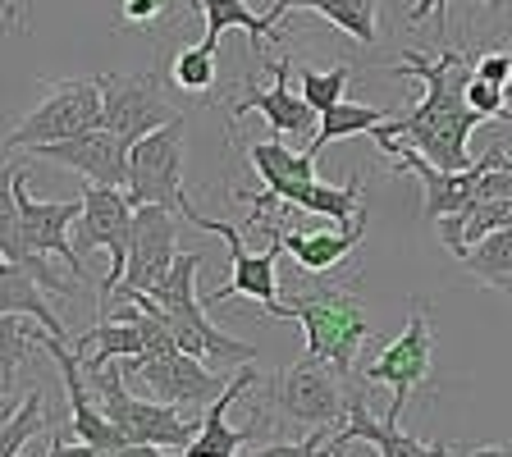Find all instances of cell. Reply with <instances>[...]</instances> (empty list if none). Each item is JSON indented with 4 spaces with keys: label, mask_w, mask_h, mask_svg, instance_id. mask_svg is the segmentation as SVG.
I'll list each match as a JSON object with an SVG mask.
<instances>
[{
    "label": "cell",
    "mask_w": 512,
    "mask_h": 457,
    "mask_svg": "<svg viewBox=\"0 0 512 457\" xmlns=\"http://www.w3.org/2000/svg\"><path fill=\"white\" fill-rule=\"evenodd\" d=\"M435 10H439V0H416V5H412V10H407V28H421V23H426V19H435Z\"/></svg>",
    "instance_id": "cell-34"
},
{
    "label": "cell",
    "mask_w": 512,
    "mask_h": 457,
    "mask_svg": "<svg viewBox=\"0 0 512 457\" xmlns=\"http://www.w3.org/2000/svg\"><path fill=\"white\" fill-rule=\"evenodd\" d=\"M316 14L366 46L380 37V0H316Z\"/></svg>",
    "instance_id": "cell-26"
},
{
    "label": "cell",
    "mask_w": 512,
    "mask_h": 457,
    "mask_svg": "<svg viewBox=\"0 0 512 457\" xmlns=\"http://www.w3.org/2000/svg\"><path fill=\"white\" fill-rule=\"evenodd\" d=\"M183 220H192L197 229H206V234H215V238H224V247H229V284L224 288H215L211 298H206V307L211 311H220L224 302H234V298H252V302H261L266 307V316H279L284 320V298H279V252H284V243H279V234H270V247H261V252H247V243H243V234H238L234 224H220V220H211V215H202L197 206H188L183 211Z\"/></svg>",
    "instance_id": "cell-7"
},
{
    "label": "cell",
    "mask_w": 512,
    "mask_h": 457,
    "mask_svg": "<svg viewBox=\"0 0 512 457\" xmlns=\"http://www.w3.org/2000/svg\"><path fill=\"white\" fill-rule=\"evenodd\" d=\"M435 224H439V243H444L448 252L462 261V256H467L485 234H494V229H508V224H512V197L476 202V206H467V211L444 215V220H435Z\"/></svg>",
    "instance_id": "cell-20"
},
{
    "label": "cell",
    "mask_w": 512,
    "mask_h": 457,
    "mask_svg": "<svg viewBox=\"0 0 512 457\" xmlns=\"http://www.w3.org/2000/svg\"><path fill=\"white\" fill-rule=\"evenodd\" d=\"M462 266H467V275L476 279V284L512 293V224L480 238V243L462 256Z\"/></svg>",
    "instance_id": "cell-23"
},
{
    "label": "cell",
    "mask_w": 512,
    "mask_h": 457,
    "mask_svg": "<svg viewBox=\"0 0 512 457\" xmlns=\"http://www.w3.org/2000/svg\"><path fill=\"white\" fill-rule=\"evenodd\" d=\"M247 229H270V234H279V243H284V252H293V261H298L302 270H316V275H325V270H334L343 261V256L352 252V247L362 243L366 234V220L352 224V229H325V234H298V229H284V224H275L270 215H252L247 220Z\"/></svg>",
    "instance_id": "cell-17"
},
{
    "label": "cell",
    "mask_w": 512,
    "mask_h": 457,
    "mask_svg": "<svg viewBox=\"0 0 512 457\" xmlns=\"http://www.w3.org/2000/svg\"><path fill=\"white\" fill-rule=\"evenodd\" d=\"M179 261V211L170 206H138L133 211V238H128V266L119 288L151 293Z\"/></svg>",
    "instance_id": "cell-13"
},
{
    "label": "cell",
    "mask_w": 512,
    "mask_h": 457,
    "mask_svg": "<svg viewBox=\"0 0 512 457\" xmlns=\"http://www.w3.org/2000/svg\"><path fill=\"white\" fill-rule=\"evenodd\" d=\"M476 74L494 87H512V51H480Z\"/></svg>",
    "instance_id": "cell-32"
},
{
    "label": "cell",
    "mask_w": 512,
    "mask_h": 457,
    "mask_svg": "<svg viewBox=\"0 0 512 457\" xmlns=\"http://www.w3.org/2000/svg\"><path fill=\"white\" fill-rule=\"evenodd\" d=\"M384 119H389V110H380V106H357V101H339V106H330L325 115H320V128H316V138L307 142V151L316 156V151H325L330 142L357 138V133H371V128L384 124Z\"/></svg>",
    "instance_id": "cell-25"
},
{
    "label": "cell",
    "mask_w": 512,
    "mask_h": 457,
    "mask_svg": "<svg viewBox=\"0 0 512 457\" xmlns=\"http://www.w3.org/2000/svg\"><path fill=\"white\" fill-rule=\"evenodd\" d=\"M106 124V96H101V78H69L55 83L42 106L23 115L19 124L5 133V151H37L51 142H69L87 128Z\"/></svg>",
    "instance_id": "cell-6"
},
{
    "label": "cell",
    "mask_w": 512,
    "mask_h": 457,
    "mask_svg": "<svg viewBox=\"0 0 512 457\" xmlns=\"http://www.w3.org/2000/svg\"><path fill=\"white\" fill-rule=\"evenodd\" d=\"M266 398L270 412L302 430H339L352 412V375H339L316 357H302L266 384Z\"/></svg>",
    "instance_id": "cell-4"
},
{
    "label": "cell",
    "mask_w": 512,
    "mask_h": 457,
    "mask_svg": "<svg viewBox=\"0 0 512 457\" xmlns=\"http://www.w3.org/2000/svg\"><path fill=\"white\" fill-rule=\"evenodd\" d=\"M252 170L261 174V192H238V202H252V215L275 211L279 192L288 183L316 179V156L311 151H288L284 142H252Z\"/></svg>",
    "instance_id": "cell-18"
},
{
    "label": "cell",
    "mask_w": 512,
    "mask_h": 457,
    "mask_svg": "<svg viewBox=\"0 0 512 457\" xmlns=\"http://www.w3.org/2000/svg\"><path fill=\"white\" fill-rule=\"evenodd\" d=\"M124 384L133 394L151 398V403H170V407H202L229 389L215 366H206L202 357H188V352H165V357H128L119 362Z\"/></svg>",
    "instance_id": "cell-10"
},
{
    "label": "cell",
    "mask_w": 512,
    "mask_h": 457,
    "mask_svg": "<svg viewBox=\"0 0 512 457\" xmlns=\"http://www.w3.org/2000/svg\"><path fill=\"white\" fill-rule=\"evenodd\" d=\"M284 320H298L307 330V357L334 366L339 375H352L362 343L375 334L366 302L352 288L320 279L316 270H307V284L284 298Z\"/></svg>",
    "instance_id": "cell-2"
},
{
    "label": "cell",
    "mask_w": 512,
    "mask_h": 457,
    "mask_svg": "<svg viewBox=\"0 0 512 457\" xmlns=\"http://www.w3.org/2000/svg\"><path fill=\"white\" fill-rule=\"evenodd\" d=\"M215 46L211 37H202L197 46H183L170 64V78L179 92H211L215 87Z\"/></svg>",
    "instance_id": "cell-27"
},
{
    "label": "cell",
    "mask_w": 512,
    "mask_h": 457,
    "mask_svg": "<svg viewBox=\"0 0 512 457\" xmlns=\"http://www.w3.org/2000/svg\"><path fill=\"white\" fill-rule=\"evenodd\" d=\"M330 435L334 430L320 426V430H307L302 439H275V444H261V448L252 444L247 457H320V448L330 444Z\"/></svg>",
    "instance_id": "cell-29"
},
{
    "label": "cell",
    "mask_w": 512,
    "mask_h": 457,
    "mask_svg": "<svg viewBox=\"0 0 512 457\" xmlns=\"http://www.w3.org/2000/svg\"><path fill=\"white\" fill-rule=\"evenodd\" d=\"M503 96H508V87H494V83H485L480 74H471V83H467V106L476 110L480 119H499L503 110Z\"/></svg>",
    "instance_id": "cell-31"
},
{
    "label": "cell",
    "mask_w": 512,
    "mask_h": 457,
    "mask_svg": "<svg viewBox=\"0 0 512 457\" xmlns=\"http://www.w3.org/2000/svg\"><path fill=\"white\" fill-rule=\"evenodd\" d=\"M133 197L110 183H87L83 192V215L74 224V247L78 256L87 252H110V270L96 284V302H106L119 284H124L128 266V238H133Z\"/></svg>",
    "instance_id": "cell-8"
},
{
    "label": "cell",
    "mask_w": 512,
    "mask_h": 457,
    "mask_svg": "<svg viewBox=\"0 0 512 457\" xmlns=\"http://www.w3.org/2000/svg\"><path fill=\"white\" fill-rule=\"evenodd\" d=\"M46 426H55L51 412H46V394L42 384H32V394L23 403L5 407V421H0V457H19L28 439H37Z\"/></svg>",
    "instance_id": "cell-24"
},
{
    "label": "cell",
    "mask_w": 512,
    "mask_h": 457,
    "mask_svg": "<svg viewBox=\"0 0 512 457\" xmlns=\"http://www.w3.org/2000/svg\"><path fill=\"white\" fill-rule=\"evenodd\" d=\"M83 215V197L74 202H32L28 165H10L5 197H0V261H28V256H60L78 279L87 275L78 247L69 243V224Z\"/></svg>",
    "instance_id": "cell-3"
},
{
    "label": "cell",
    "mask_w": 512,
    "mask_h": 457,
    "mask_svg": "<svg viewBox=\"0 0 512 457\" xmlns=\"http://www.w3.org/2000/svg\"><path fill=\"white\" fill-rule=\"evenodd\" d=\"M101 96H106V128L124 142H138L156 128L183 119L170 106V96L160 92L156 74H110L101 78Z\"/></svg>",
    "instance_id": "cell-12"
},
{
    "label": "cell",
    "mask_w": 512,
    "mask_h": 457,
    "mask_svg": "<svg viewBox=\"0 0 512 457\" xmlns=\"http://www.w3.org/2000/svg\"><path fill=\"white\" fill-rule=\"evenodd\" d=\"M320 457H348V453H343V448H330V444H325V448H320ZM366 457H380V453H375V448H371V453H366Z\"/></svg>",
    "instance_id": "cell-36"
},
{
    "label": "cell",
    "mask_w": 512,
    "mask_h": 457,
    "mask_svg": "<svg viewBox=\"0 0 512 457\" xmlns=\"http://www.w3.org/2000/svg\"><path fill=\"white\" fill-rule=\"evenodd\" d=\"M348 78H352L348 64H339V69H330V74H325V69H311V64H302V69H298L302 96H307V101L320 110V115L343 101V87H348Z\"/></svg>",
    "instance_id": "cell-28"
},
{
    "label": "cell",
    "mask_w": 512,
    "mask_h": 457,
    "mask_svg": "<svg viewBox=\"0 0 512 457\" xmlns=\"http://www.w3.org/2000/svg\"><path fill=\"white\" fill-rule=\"evenodd\" d=\"M384 69H389V74H403V78H421L426 96H421L407 115H389L380 128H371L375 147H380V142L412 147L435 160L439 170H467V165H476V160L467 156L471 128L485 124V119L467 106V83H471V74H476V55L471 51H439V55L403 51V60L384 64Z\"/></svg>",
    "instance_id": "cell-1"
},
{
    "label": "cell",
    "mask_w": 512,
    "mask_h": 457,
    "mask_svg": "<svg viewBox=\"0 0 512 457\" xmlns=\"http://www.w3.org/2000/svg\"><path fill=\"white\" fill-rule=\"evenodd\" d=\"M480 5H490V10H508L512 0H480Z\"/></svg>",
    "instance_id": "cell-37"
},
{
    "label": "cell",
    "mask_w": 512,
    "mask_h": 457,
    "mask_svg": "<svg viewBox=\"0 0 512 457\" xmlns=\"http://www.w3.org/2000/svg\"><path fill=\"white\" fill-rule=\"evenodd\" d=\"M288 10H311V14H316V0H275V5H270V19H275V23H284V14Z\"/></svg>",
    "instance_id": "cell-35"
},
{
    "label": "cell",
    "mask_w": 512,
    "mask_h": 457,
    "mask_svg": "<svg viewBox=\"0 0 512 457\" xmlns=\"http://www.w3.org/2000/svg\"><path fill=\"white\" fill-rule=\"evenodd\" d=\"M46 457H119V453H110V448H96V444H87V439H78V435L69 439L64 430H55Z\"/></svg>",
    "instance_id": "cell-33"
},
{
    "label": "cell",
    "mask_w": 512,
    "mask_h": 457,
    "mask_svg": "<svg viewBox=\"0 0 512 457\" xmlns=\"http://www.w3.org/2000/svg\"><path fill=\"white\" fill-rule=\"evenodd\" d=\"M0 311H23V316L42 320L51 334H60V339H69V330L60 325V316H55L51 307H46L42 298V284L28 275L23 266H14V261H0Z\"/></svg>",
    "instance_id": "cell-21"
},
{
    "label": "cell",
    "mask_w": 512,
    "mask_h": 457,
    "mask_svg": "<svg viewBox=\"0 0 512 457\" xmlns=\"http://www.w3.org/2000/svg\"><path fill=\"white\" fill-rule=\"evenodd\" d=\"M197 10H202V19H206V37H211V42H220L229 28H243L247 37H252L256 55H261V42L279 32V23L270 19V14L247 10V0H197Z\"/></svg>",
    "instance_id": "cell-22"
},
{
    "label": "cell",
    "mask_w": 512,
    "mask_h": 457,
    "mask_svg": "<svg viewBox=\"0 0 512 457\" xmlns=\"http://www.w3.org/2000/svg\"><path fill=\"white\" fill-rule=\"evenodd\" d=\"M279 211H311V215H325L330 224H339V229H352V224H362V179L352 174L343 188H330V183H288L284 192H279Z\"/></svg>",
    "instance_id": "cell-19"
},
{
    "label": "cell",
    "mask_w": 512,
    "mask_h": 457,
    "mask_svg": "<svg viewBox=\"0 0 512 457\" xmlns=\"http://www.w3.org/2000/svg\"><path fill=\"white\" fill-rule=\"evenodd\" d=\"M183 156H188V133L183 119L156 128L147 138L133 142L128 156V183L124 192L133 197V206H170V211H188V192H183Z\"/></svg>",
    "instance_id": "cell-9"
},
{
    "label": "cell",
    "mask_w": 512,
    "mask_h": 457,
    "mask_svg": "<svg viewBox=\"0 0 512 457\" xmlns=\"http://www.w3.org/2000/svg\"><path fill=\"white\" fill-rule=\"evenodd\" d=\"M170 19V0H119V28H160Z\"/></svg>",
    "instance_id": "cell-30"
},
{
    "label": "cell",
    "mask_w": 512,
    "mask_h": 457,
    "mask_svg": "<svg viewBox=\"0 0 512 457\" xmlns=\"http://www.w3.org/2000/svg\"><path fill=\"white\" fill-rule=\"evenodd\" d=\"M366 389H371V384H366L362 375H352V412L330 435V444H371L380 457H453L458 453L453 444H421V439H412L398 421H389V416L375 421L371 407H366Z\"/></svg>",
    "instance_id": "cell-15"
},
{
    "label": "cell",
    "mask_w": 512,
    "mask_h": 457,
    "mask_svg": "<svg viewBox=\"0 0 512 457\" xmlns=\"http://www.w3.org/2000/svg\"><path fill=\"white\" fill-rule=\"evenodd\" d=\"M366 384H389L394 403H389V421H403V407L416 389H426L435 380V339H430V307L426 298H412V316H407L403 334L394 343H384L380 357L362 371Z\"/></svg>",
    "instance_id": "cell-11"
},
{
    "label": "cell",
    "mask_w": 512,
    "mask_h": 457,
    "mask_svg": "<svg viewBox=\"0 0 512 457\" xmlns=\"http://www.w3.org/2000/svg\"><path fill=\"white\" fill-rule=\"evenodd\" d=\"M83 371H87V366H83ZM87 380H92V389H96V398H101V407H106V416L119 426V435H124L128 444L188 448L192 439H197V430H202V421H183V412H188V407L151 403V398L133 394V389L124 384L119 362L87 371Z\"/></svg>",
    "instance_id": "cell-5"
},
{
    "label": "cell",
    "mask_w": 512,
    "mask_h": 457,
    "mask_svg": "<svg viewBox=\"0 0 512 457\" xmlns=\"http://www.w3.org/2000/svg\"><path fill=\"white\" fill-rule=\"evenodd\" d=\"M128 156H133V142H124L119 133H110L106 124L87 128L69 142H51V147L32 151V165L46 160V165H64V170L83 174L87 183H110V188H124L128 183Z\"/></svg>",
    "instance_id": "cell-14"
},
{
    "label": "cell",
    "mask_w": 512,
    "mask_h": 457,
    "mask_svg": "<svg viewBox=\"0 0 512 457\" xmlns=\"http://www.w3.org/2000/svg\"><path fill=\"white\" fill-rule=\"evenodd\" d=\"M288 69H293V60H275L270 64L275 83L270 87H247V92L234 101L229 115H247V110H256V115H266V124L275 128V138H316L311 128H320V110L311 106L302 92L288 87Z\"/></svg>",
    "instance_id": "cell-16"
}]
</instances>
